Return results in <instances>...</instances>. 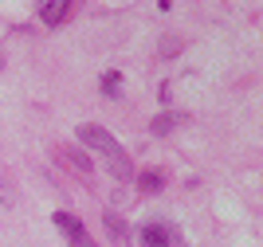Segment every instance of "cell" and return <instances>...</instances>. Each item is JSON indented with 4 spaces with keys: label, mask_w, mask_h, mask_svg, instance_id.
Here are the masks:
<instances>
[{
    "label": "cell",
    "mask_w": 263,
    "mask_h": 247,
    "mask_svg": "<svg viewBox=\"0 0 263 247\" xmlns=\"http://www.w3.org/2000/svg\"><path fill=\"white\" fill-rule=\"evenodd\" d=\"M79 141H83V145H90L95 153H102L106 169L114 173L118 181H130V177H134L130 157H126V149L118 145V138H114L110 129H102V126H79Z\"/></svg>",
    "instance_id": "cell-1"
},
{
    "label": "cell",
    "mask_w": 263,
    "mask_h": 247,
    "mask_svg": "<svg viewBox=\"0 0 263 247\" xmlns=\"http://www.w3.org/2000/svg\"><path fill=\"white\" fill-rule=\"evenodd\" d=\"M142 243H145V247H189L185 236H181V227L161 224V220H154V224L142 227Z\"/></svg>",
    "instance_id": "cell-2"
},
{
    "label": "cell",
    "mask_w": 263,
    "mask_h": 247,
    "mask_svg": "<svg viewBox=\"0 0 263 247\" xmlns=\"http://www.w3.org/2000/svg\"><path fill=\"white\" fill-rule=\"evenodd\" d=\"M55 227L63 232V239H67L71 247H99L95 239H90V232H87L83 224H79V220H75L71 212H55Z\"/></svg>",
    "instance_id": "cell-3"
},
{
    "label": "cell",
    "mask_w": 263,
    "mask_h": 247,
    "mask_svg": "<svg viewBox=\"0 0 263 247\" xmlns=\"http://www.w3.org/2000/svg\"><path fill=\"white\" fill-rule=\"evenodd\" d=\"M67 12H71L67 0H47V4H40V24H44V28H59Z\"/></svg>",
    "instance_id": "cell-4"
},
{
    "label": "cell",
    "mask_w": 263,
    "mask_h": 247,
    "mask_svg": "<svg viewBox=\"0 0 263 247\" xmlns=\"http://www.w3.org/2000/svg\"><path fill=\"white\" fill-rule=\"evenodd\" d=\"M102 224H106V232H110L114 239H118V243H130V239H134V232H130L126 224H122V220H118L114 212H102Z\"/></svg>",
    "instance_id": "cell-5"
},
{
    "label": "cell",
    "mask_w": 263,
    "mask_h": 247,
    "mask_svg": "<svg viewBox=\"0 0 263 247\" xmlns=\"http://www.w3.org/2000/svg\"><path fill=\"white\" fill-rule=\"evenodd\" d=\"M138 184H142V193H161V188H165V177L149 169V173H142V177H138Z\"/></svg>",
    "instance_id": "cell-6"
},
{
    "label": "cell",
    "mask_w": 263,
    "mask_h": 247,
    "mask_svg": "<svg viewBox=\"0 0 263 247\" xmlns=\"http://www.w3.org/2000/svg\"><path fill=\"white\" fill-rule=\"evenodd\" d=\"M63 157H67L71 165H75L79 173H90V169H95V161H90V157H87L83 149H63Z\"/></svg>",
    "instance_id": "cell-7"
},
{
    "label": "cell",
    "mask_w": 263,
    "mask_h": 247,
    "mask_svg": "<svg viewBox=\"0 0 263 247\" xmlns=\"http://www.w3.org/2000/svg\"><path fill=\"white\" fill-rule=\"evenodd\" d=\"M173 126H177V114H157V118H154V126H149V129H154V134H169Z\"/></svg>",
    "instance_id": "cell-8"
},
{
    "label": "cell",
    "mask_w": 263,
    "mask_h": 247,
    "mask_svg": "<svg viewBox=\"0 0 263 247\" xmlns=\"http://www.w3.org/2000/svg\"><path fill=\"white\" fill-rule=\"evenodd\" d=\"M118 83H122V75H118V71H106V75H102V90H106L110 98L118 94Z\"/></svg>",
    "instance_id": "cell-9"
},
{
    "label": "cell",
    "mask_w": 263,
    "mask_h": 247,
    "mask_svg": "<svg viewBox=\"0 0 263 247\" xmlns=\"http://www.w3.org/2000/svg\"><path fill=\"white\" fill-rule=\"evenodd\" d=\"M0 204H12V188L4 181H0Z\"/></svg>",
    "instance_id": "cell-10"
}]
</instances>
